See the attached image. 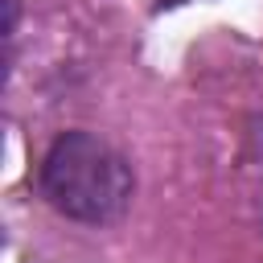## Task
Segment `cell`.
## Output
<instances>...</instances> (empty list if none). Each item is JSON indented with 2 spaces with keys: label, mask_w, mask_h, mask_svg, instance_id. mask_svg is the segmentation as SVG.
<instances>
[{
  "label": "cell",
  "mask_w": 263,
  "mask_h": 263,
  "mask_svg": "<svg viewBox=\"0 0 263 263\" xmlns=\"http://www.w3.org/2000/svg\"><path fill=\"white\" fill-rule=\"evenodd\" d=\"M33 185L58 218L78 226H115L132 210L136 168L107 136L66 127L45 144Z\"/></svg>",
  "instance_id": "cell-1"
},
{
  "label": "cell",
  "mask_w": 263,
  "mask_h": 263,
  "mask_svg": "<svg viewBox=\"0 0 263 263\" xmlns=\"http://www.w3.org/2000/svg\"><path fill=\"white\" fill-rule=\"evenodd\" d=\"M156 8H185V4H193V0H152Z\"/></svg>",
  "instance_id": "cell-2"
}]
</instances>
